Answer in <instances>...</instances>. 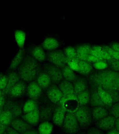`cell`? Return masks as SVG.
I'll return each instance as SVG.
<instances>
[{"label": "cell", "mask_w": 119, "mask_h": 134, "mask_svg": "<svg viewBox=\"0 0 119 134\" xmlns=\"http://www.w3.org/2000/svg\"><path fill=\"white\" fill-rule=\"evenodd\" d=\"M46 94L50 101L54 103L59 102L63 96L59 88L55 85H51L47 89Z\"/></svg>", "instance_id": "obj_11"}, {"label": "cell", "mask_w": 119, "mask_h": 134, "mask_svg": "<svg viewBox=\"0 0 119 134\" xmlns=\"http://www.w3.org/2000/svg\"><path fill=\"white\" fill-rule=\"evenodd\" d=\"M3 95V94L2 92L1 91H0V97L2 95Z\"/></svg>", "instance_id": "obj_53"}, {"label": "cell", "mask_w": 119, "mask_h": 134, "mask_svg": "<svg viewBox=\"0 0 119 134\" xmlns=\"http://www.w3.org/2000/svg\"><path fill=\"white\" fill-rule=\"evenodd\" d=\"M119 76L118 72L105 69L92 73L89 80L94 88L99 87L107 92L115 103L118 101Z\"/></svg>", "instance_id": "obj_1"}, {"label": "cell", "mask_w": 119, "mask_h": 134, "mask_svg": "<svg viewBox=\"0 0 119 134\" xmlns=\"http://www.w3.org/2000/svg\"><path fill=\"white\" fill-rule=\"evenodd\" d=\"M93 66L95 69L99 71L105 70L108 66L107 62L103 60H99L97 62L94 63Z\"/></svg>", "instance_id": "obj_36"}, {"label": "cell", "mask_w": 119, "mask_h": 134, "mask_svg": "<svg viewBox=\"0 0 119 134\" xmlns=\"http://www.w3.org/2000/svg\"><path fill=\"white\" fill-rule=\"evenodd\" d=\"M59 46V42L54 38H47L42 43L43 49L48 51H53L57 49Z\"/></svg>", "instance_id": "obj_27"}, {"label": "cell", "mask_w": 119, "mask_h": 134, "mask_svg": "<svg viewBox=\"0 0 119 134\" xmlns=\"http://www.w3.org/2000/svg\"><path fill=\"white\" fill-rule=\"evenodd\" d=\"M116 118L112 115H109L96 122L97 128L102 131H107L114 128Z\"/></svg>", "instance_id": "obj_8"}, {"label": "cell", "mask_w": 119, "mask_h": 134, "mask_svg": "<svg viewBox=\"0 0 119 134\" xmlns=\"http://www.w3.org/2000/svg\"><path fill=\"white\" fill-rule=\"evenodd\" d=\"M27 94L30 99L36 100H38L42 93V89L39 86L36 81L30 82L26 88Z\"/></svg>", "instance_id": "obj_12"}, {"label": "cell", "mask_w": 119, "mask_h": 134, "mask_svg": "<svg viewBox=\"0 0 119 134\" xmlns=\"http://www.w3.org/2000/svg\"><path fill=\"white\" fill-rule=\"evenodd\" d=\"M37 110H39V105L37 100L30 99L25 102L22 111L24 114H25Z\"/></svg>", "instance_id": "obj_29"}, {"label": "cell", "mask_w": 119, "mask_h": 134, "mask_svg": "<svg viewBox=\"0 0 119 134\" xmlns=\"http://www.w3.org/2000/svg\"><path fill=\"white\" fill-rule=\"evenodd\" d=\"M103 51L102 46L95 45L92 47L90 54L98 58L100 60H103Z\"/></svg>", "instance_id": "obj_35"}, {"label": "cell", "mask_w": 119, "mask_h": 134, "mask_svg": "<svg viewBox=\"0 0 119 134\" xmlns=\"http://www.w3.org/2000/svg\"><path fill=\"white\" fill-rule=\"evenodd\" d=\"M8 83L7 75H2L0 78V91H3L7 87Z\"/></svg>", "instance_id": "obj_41"}, {"label": "cell", "mask_w": 119, "mask_h": 134, "mask_svg": "<svg viewBox=\"0 0 119 134\" xmlns=\"http://www.w3.org/2000/svg\"><path fill=\"white\" fill-rule=\"evenodd\" d=\"M10 126L20 133L32 129L31 126L27 123L22 118H14Z\"/></svg>", "instance_id": "obj_16"}, {"label": "cell", "mask_w": 119, "mask_h": 134, "mask_svg": "<svg viewBox=\"0 0 119 134\" xmlns=\"http://www.w3.org/2000/svg\"><path fill=\"white\" fill-rule=\"evenodd\" d=\"M108 65L109 66L112 70L118 72L119 70V60L112 59L111 60L107 62Z\"/></svg>", "instance_id": "obj_39"}, {"label": "cell", "mask_w": 119, "mask_h": 134, "mask_svg": "<svg viewBox=\"0 0 119 134\" xmlns=\"http://www.w3.org/2000/svg\"><path fill=\"white\" fill-rule=\"evenodd\" d=\"M15 41L20 49H23L25 42L26 34L21 30H16L14 33Z\"/></svg>", "instance_id": "obj_33"}, {"label": "cell", "mask_w": 119, "mask_h": 134, "mask_svg": "<svg viewBox=\"0 0 119 134\" xmlns=\"http://www.w3.org/2000/svg\"><path fill=\"white\" fill-rule=\"evenodd\" d=\"M110 47L114 51L119 52V43L118 42H114L110 45Z\"/></svg>", "instance_id": "obj_45"}, {"label": "cell", "mask_w": 119, "mask_h": 134, "mask_svg": "<svg viewBox=\"0 0 119 134\" xmlns=\"http://www.w3.org/2000/svg\"><path fill=\"white\" fill-rule=\"evenodd\" d=\"M66 112L64 107L60 104L54 107L52 118L56 125L59 127L62 126Z\"/></svg>", "instance_id": "obj_9"}, {"label": "cell", "mask_w": 119, "mask_h": 134, "mask_svg": "<svg viewBox=\"0 0 119 134\" xmlns=\"http://www.w3.org/2000/svg\"><path fill=\"white\" fill-rule=\"evenodd\" d=\"M99 60H100L98 58L90 54L86 60L87 61L89 62L90 63H93V64Z\"/></svg>", "instance_id": "obj_44"}, {"label": "cell", "mask_w": 119, "mask_h": 134, "mask_svg": "<svg viewBox=\"0 0 119 134\" xmlns=\"http://www.w3.org/2000/svg\"><path fill=\"white\" fill-rule=\"evenodd\" d=\"M102 48L111 56L113 59L119 60V52H117L112 49L109 46L104 45L102 46Z\"/></svg>", "instance_id": "obj_38"}, {"label": "cell", "mask_w": 119, "mask_h": 134, "mask_svg": "<svg viewBox=\"0 0 119 134\" xmlns=\"http://www.w3.org/2000/svg\"><path fill=\"white\" fill-rule=\"evenodd\" d=\"M87 134L85 132H81L80 133H77V134Z\"/></svg>", "instance_id": "obj_54"}, {"label": "cell", "mask_w": 119, "mask_h": 134, "mask_svg": "<svg viewBox=\"0 0 119 134\" xmlns=\"http://www.w3.org/2000/svg\"><path fill=\"white\" fill-rule=\"evenodd\" d=\"M47 56L51 64L59 69L66 65V57L64 53L60 50H53L48 52Z\"/></svg>", "instance_id": "obj_5"}, {"label": "cell", "mask_w": 119, "mask_h": 134, "mask_svg": "<svg viewBox=\"0 0 119 134\" xmlns=\"http://www.w3.org/2000/svg\"><path fill=\"white\" fill-rule=\"evenodd\" d=\"M8 127L3 125L0 122V134H3L6 132V130Z\"/></svg>", "instance_id": "obj_49"}, {"label": "cell", "mask_w": 119, "mask_h": 134, "mask_svg": "<svg viewBox=\"0 0 119 134\" xmlns=\"http://www.w3.org/2000/svg\"><path fill=\"white\" fill-rule=\"evenodd\" d=\"M45 72L48 75L52 82L58 83L63 80L61 70L60 69L52 64H47L44 66Z\"/></svg>", "instance_id": "obj_6"}, {"label": "cell", "mask_w": 119, "mask_h": 134, "mask_svg": "<svg viewBox=\"0 0 119 134\" xmlns=\"http://www.w3.org/2000/svg\"><path fill=\"white\" fill-rule=\"evenodd\" d=\"M3 108L9 110L14 118H20L22 115V109L19 104L14 102L10 100L6 102Z\"/></svg>", "instance_id": "obj_15"}, {"label": "cell", "mask_w": 119, "mask_h": 134, "mask_svg": "<svg viewBox=\"0 0 119 134\" xmlns=\"http://www.w3.org/2000/svg\"><path fill=\"white\" fill-rule=\"evenodd\" d=\"M73 84L74 94L77 96L88 89V85L87 81L84 78H77Z\"/></svg>", "instance_id": "obj_23"}, {"label": "cell", "mask_w": 119, "mask_h": 134, "mask_svg": "<svg viewBox=\"0 0 119 134\" xmlns=\"http://www.w3.org/2000/svg\"><path fill=\"white\" fill-rule=\"evenodd\" d=\"M92 46L88 44H84L76 48L78 58L79 60L86 61L88 57L90 54Z\"/></svg>", "instance_id": "obj_19"}, {"label": "cell", "mask_w": 119, "mask_h": 134, "mask_svg": "<svg viewBox=\"0 0 119 134\" xmlns=\"http://www.w3.org/2000/svg\"><path fill=\"white\" fill-rule=\"evenodd\" d=\"M13 119V115L10 110L3 108L2 111L0 113V122L6 126H10Z\"/></svg>", "instance_id": "obj_26"}, {"label": "cell", "mask_w": 119, "mask_h": 134, "mask_svg": "<svg viewBox=\"0 0 119 134\" xmlns=\"http://www.w3.org/2000/svg\"><path fill=\"white\" fill-rule=\"evenodd\" d=\"M3 110V107H0V113Z\"/></svg>", "instance_id": "obj_52"}, {"label": "cell", "mask_w": 119, "mask_h": 134, "mask_svg": "<svg viewBox=\"0 0 119 134\" xmlns=\"http://www.w3.org/2000/svg\"><path fill=\"white\" fill-rule=\"evenodd\" d=\"M87 134H104L102 131L97 127H92L88 131Z\"/></svg>", "instance_id": "obj_43"}, {"label": "cell", "mask_w": 119, "mask_h": 134, "mask_svg": "<svg viewBox=\"0 0 119 134\" xmlns=\"http://www.w3.org/2000/svg\"><path fill=\"white\" fill-rule=\"evenodd\" d=\"M20 134H38V131L36 130L30 129L20 133Z\"/></svg>", "instance_id": "obj_47"}, {"label": "cell", "mask_w": 119, "mask_h": 134, "mask_svg": "<svg viewBox=\"0 0 119 134\" xmlns=\"http://www.w3.org/2000/svg\"><path fill=\"white\" fill-rule=\"evenodd\" d=\"M92 121L97 122L109 115L107 108L103 107H93L91 109Z\"/></svg>", "instance_id": "obj_13"}, {"label": "cell", "mask_w": 119, "mask_h": 134, "mask_svg": "<svg viewBox=\"0 0 119 134\" xmlns=\"http://www.w3.org/2000/svg\"><path fill=\"white\" fill-rule=\"evenodd\" d=\"M25 51L24 49H20L19 50L11 61L8 70L11 71L16 70L22 62L25 57Z\"/></svg>", "instance_id": "obj_22"}, {"label": "cell", "mask_w": 119, "mask_h": 134, "mask_svg": "<svg viewBox=\"0 0 119 134\" xmlns=\"http://www.w3.org/2000/svg\"><path fill=\"white\" fill-rule=\"evenodd\" d=\"M89 103L92 107H103L106 108L104 104L101 101L98 92L95 88L94 90L92 91L91 93H90Z\"/></svg>", "instance_id": "obj_30"}, {"label": "cell", "mask_w": 119, "mask_h": 134, "mask_svg": "<svg viewBox=\"0 0 119 134\" xmlns=\"http://www.w3.org/2000/svg\"><path fill=\"white\" fill-rule=\"evenodd\" d=\"M78 72L84 76H88L91 74L93 67L91 63L87 61L79 60L78 62Z\"/></svg>", "instance_id": "obj_21"}, {"label": "cell", "mask_w": 119, "mask_h": 134, "mask_svg": "<svg viewBox=\"0 0 119 134\" xmlns=\"http://www.w3.org/2000/svg\"><path fill=\"white\" fill-rule=\"evenodd\" d=\"M70 100H77V95L74 94H71V95L63 96L59 102H58V103H59V104L63 107L64 105L66 102Z\"/></svg>", "instance_id": "obj_40"}, {"label": "cell", "mask_w": 119, "mask_h": 134, "mask_svg": "<svg viewBox=\"0 0 119 134\" xmlns=\"http://www.w3.org/2000/svg\"><path fill=\"white\" fill-rule=\"evenodd\" d=\"M3 134H7V132L6 131V132H5Z\"/></svg>", "instance_id": "obj_55"}, {"label": "cell", "mask_w": 119, "mask_h": 134, "mask_svg": "<svg viewBox=\"0 0 119 134\" xmlns=\"http://www.w3.org/2000/svg\"><path fill=\"white\" fill-rule=\"evenodd\" d=\"M58 87L63 96L74 94L73 86L72 82L62 80L58 84Z\"/></svg>", "instance_id": "obj_25"}, {"label": "cell", "mask_w": 119, "mask_h": 134, "mask_svg": "<svg viewBox=\"0 0 119 134\" xmlns=\"http://www.w3.org/2000/svg\"><path fill=\"white\" fill-rule=\"evenodd\" d=\"M22 118L31 126L38 125L40 121L39 110L24 114Z\"/></svg>", "instance_id": "obj_17"}, {"label": "cell", "mask_w": 119, "mask_h": 134, "mask_svg": "<svg viewBox=\"0 0 119 134\" xmlns=\"http://www.w3.org/2000/svg\"><path fill=\"white\" fill-rule=\"evenodd\" d=\"M39 106L40 121H48L52 118L54 108L46 100H43Z\"/></svg>", "instance_id": "obj_7"}, {"label": "cell", "mask_w": 119, "mask_h": 134, "mask_svg": "<svg viewBox=\"0 0 119 134\" xmlns=\"http://www.w3.org/2000/svg\"><path fill=\"white\" fill-rule=\"evenodd\" d=\"M27 87L26 82L20 80L10 89L7 95L12 98L20 97L25 92Z\"/></svg>", "instance_id": "obj_10"}, {"label": "cell", "mask_w": 119, "mask_h": 134, "mask_svg": "<svg viewBox=\"0 0 119 134\" xmlns=\"http://www.w3.org/2000/svg\"><path fill=\"white\" fill-rule=\"evenodd\" d=\"M62 127L67 134H76L80 130V126L74 113L69 112H66Z\"/></svg>", "instance_id": "obj_4"}, {"label": "cell", "mask_w": 119, "mask_h": 134, "mask_svg": "<svg viewBox=\"0 0 119 134\" xmlns=\"http://www.w3.org/2000/svg\"><path fill=\"white\" fill-rule=\"evenodd\" d=\"M53 130V126L48 121L42 122L38 129V134H52Z\"/></svg>", "instance_id": "obj_32"}, {"label": "cell", "mask_w": 119, "mask_h": 134, "mask_svg": "<svg viewBox=\"0 0 119 134\" xmlns=\"http://www.w3.org/2000/svg\"><path fill=\"white\" fill-rule=\"evenodd\" d=\"M79 61V60H78ZM78 61L75 60H67V65L73 71L78 72Z\"/></svg>", "instance_id": "obj_42"}, {"label": "cell", "mask_w": 119, "mask_h": 134, "mask_svg": "<svg viewBox=\"0 0 119 134\" xmlns=\"http://www.w3.org/2000/svg\"><path fill=\"white\" fill-rule=\"evenodd\" d=\"M2 74H0V78H1V76H2Z\"/></svg>", "instance_id": "obj_56"}, {"label": "cell", "mask_w": 119, "mask_h": 134, "mask_svg": "<svg viewBox=\"0 0 119 134\" xmlns=\"http://www.w3.org/2000/svg\"><path fill=\"white\" fill-rule=\"evenodd\" d=\"M61 72L63 78L65 80L71 82H73L77 79V75L74 71L67 65H66L61 68Z\"/></svg>", "instance_id": "obj_28"}, {"label": "cell", "mask_w": 119, "mask_h": 134, "mask_svg": "<svg viewBox=\"0 0 119 134\" xmlns=\"http://www.w3.org/2000/svg\"><path fill=\"white\" fill-rule=\"evenodd\" d=\"M40 66L38 62L31 56L24 57L18 71L21 80L30 82L37 77L39 74Z\"/></svg>", "instance_id": "obj_2"}, {"label": "cell", "mask_w": 119, "mask_h": 134, "mask_svg": "<svg viewBox=\"0 0 119 134\" xmlns=\"http://www.w3.org/2000/svg\"><path fill=\"white\" fill-rule=\"evenodd\" d=\"M107 134H119V132L114 129H112Z\"/></svg>", "instance_id": "obj_51"}, {"label": "cell", "mask_w": 119, "mask_h": 134, "mask_svg": "<svg viewBox=\"0 0 119 134\" xmlns=\"http://www.w3.org/2000/svg\"><path fill=\"white\" fill-rule=\"evenodd\" d=\"M31 56L37 62H43L47 58V55L43 48L39 46H34L29 49Z\"/></svg>", "instance_id": "obj_14"}, {"label": "cell", "mask_w": 119, "mask_h": 134, "mask_svg": "<svg viewBox=\"0 0 119 134\" xmlns=\"http://www.w3.org/2000/svg\"><path fill=\"white\" fill-rule=\"evenodd\" d=\"M8 83L7 87L3 91H2L3 95H7L10 89L18 81L20 80L17 72L11 71L7 74Z\"/></svg>", "instance_id": "obj_18"}, {"label": "cell", "mask_w": 119, "mask_h": 134, "mask_svg": "<svg viewBox=\"0 0 119 134\" xmlns=\"http://www.w3.org/2000/svg\"><path fill=\"white\" fill-rule=\"evenodd\" d=\"M110 115H112L116 119H118L119 117V104L118 102L115 103L111 107L109 111Z\"/></svg>", "instance_id": "obj_37"}, {"label": "cell", "mask_w": 119, "mask_h": 134, "mask_svg": "<svg viewBox=\"0 0 119 134\" xmlns=\"http://www.w3.org/2000/svg\"><path fill=\"white\" fill-rule=\"evenodd\" d=\"M80 127L85 128L90 125L92 121L91 109L87 105H79L74 113Z\"/></svg>", "instance_id": "obj_3"}, {"label": "cell", "mask_w": 119, "mask_h": 134, "mask_svg": "<svg viewBox=\"0 0 119 134\" xmlns=\"http://www.w3.org/2000/svg\"><path fill=\"white\" fill-rule=\"evenodd\" d=\"M64 54L67 60H75L78 61V58L76 49L73 47L69 46L65 49Z\"/></svg>", "instance_id": "obj_34"}, {"label": "cell", "mask_w": 119, "mask_h": 134, "mask_svg": "<svg viewBox=\"0 0 119 134\" xmlns=\"http://www.w3.org/2000/svg\"><path fill=\"white\" fill-rule=\"evenodd\" d=\"M119 119H116L115 121L114 126V129L118 131L119 127Z\"/></svg>", "instance_id": "obj_50"}, {"label": "cell", "mask_w": 119, "mask_h": 134, "mask_svg": "<svg viewBox=\"0 0 119 134\" xmlns=\"http://www.w3.org/2000/svg\"><path fill=\"white\" fill-rule=\"evenodd\" d=\"M77 96L79 105H87L89 103L90 93L88 89L78 94Z\"/></svg>", "instance_id": "obj_31"}, {"label": "cell", "mask_w": 119, "mask_h": 134, "mask_svg": "<svg viewBox=\"0 0 119 134\" xmlns=\"http://www.w3.org/2000/svg\"><path fill=\"white\" fill-rule=\"evenodd\" d=\"M98 92L101 101L107 108L111 107L114 103L111 96L106 91L100 87L95 88Z\"/></svg>", "instance_id": "obj_20"}, {"label": "cell", "mask_w": 119, "mask_h": 134, "mask_svg": "<svg viewBox=\"0 0 119 134\" xmlns=\"http://www.w3.org/2000/svg\"><path fill=\"white\" fill-rule=\"evenodd\" d=\"M42 89H47L51 85L52 81L46 73H39L36 77V81Z\"/></svg>", "instance_id": "obj_24"}, {"label": "cell", "mask_w": 119, "mask_h": 134, "mask_svg": "<svg viewBox=\"0 0 119 134\" xmlns=\"http://www.w3.org/2000/svg\"><path fill=\"white\" fill-rule=\"evenodd\" d=\"M6 97L5 95H3L0 97V107H3L6 102Z\"/></svg>", "instance_id": "obj_48"}, {"label": "cell", "mask_w": 119, "mask_h": 134, "mask_svg": "<svg viewBox=\"0 0 119 134\" xmlns=\"http://www.w3.org/2000/svg\"><path fill=\"white\" fill-rule=\"evenodd\" d=\"M6 132L7 134H20V133L12 128L10 126L7 127Z\"/></svg>", "instance_id": "obj_46"}]
</instances>
